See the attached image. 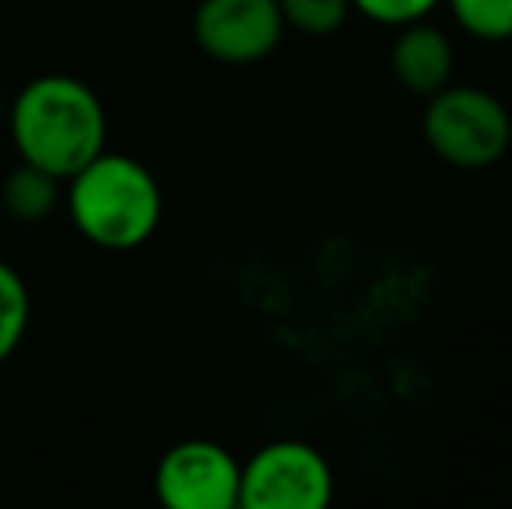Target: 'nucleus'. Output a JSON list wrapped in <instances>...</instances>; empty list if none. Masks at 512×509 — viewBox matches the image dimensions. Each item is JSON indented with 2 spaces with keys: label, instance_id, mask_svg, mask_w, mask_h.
Returning a JSON list of instances; mask_svg holds the SVG:
<instances>
[{
  "label": "nucleus",
  "instance_id": "nucleus-2",
  "mask_svg": "<svg viewBox=\"0 0 512 509\" xmlns=\"http://www.w3.org/2000/svg\"><path fill=\"white\" fill-rule=\"evenodd\" d=\"M67 213L77 234L105 252H133L161 224V185L147 164L102 150L67 178Z\"/></svg>",
  "mask_w": 512,
  "mask_h": 509
},
{
  "label": "nucleus",
  "instance_id": "nucleus-3",
  "mask_svg": "<svg viewBox=\"0 0 512 509\" xmlns=\"http://www.w3.org/2000/svg\"><path fill=\"white\" fill-rule=\"evenodd\" d=\"M425 143L432 154L453 168L478 171L495 164L512 143V119L506 105L485 88L457 84L429 95V109L422 119Z\"/></svg>",
  "mask_w": 512,
  "mask_h": 509
},
{
  "label": "nucleus",
  "instance_id": "nucleus-9",
  "mask_svg": "<svg viewBox=\"0 0 512 509\" xmlns=\"http://www.w3.org/2000/svg\"><path fill=\"white\" fill-rule=\"evenodd\" d=\"M28 318H32V297L28 286L11 265L0 258V363L14 356L28 332Z\"/></svg>",
  "mask_w": 512,
  "mask_h": 509
},
{
  "label": "nucleus",
  "instance_id": "nucleus-12",
  "mask_svg": "<svg viewBox=\"0 0 512 509\" xmlns=\"http://www.w3.org/2000/svg\"><path fill=\"white\" fill-rule=\"evenodd\" d=\"M439 0H352L363 18L377 21V25H411V21H422L425 14L436 7Z\"/></svg>",
  "mask_w": 512,
  "mask_h": 509
},
{
  "label": "nucleus",
  "instance_id": "nucleus-8",
  "mask_svg": "<svg viewBox=\"0 0 512 509\" xmlns=\"http://www.w3.org/2000/svg\"><path fill=\"white\" fill-rule=\"evenodd\" d=\"M60 196H63L60 178L35 168L28 161H18V168L4 178V189H0L4 210L18 224H39V220H46L60 206Z\"/></svg>",
  "mask_w": 512,
  "mask_h": 509
},
{
  "label": "nucleus",
  "instance_id": "nucleus-6",
  "mask_svg": "<svg viewBox=\"0 0 512 509\" xmlns=\"http://www.w3.org/2000/svg\"><path fill=\"white\" fill-rule=\"evenodd\" d=\"M279 0H203L192 18L199 49L220 63H258L283 42Z\"/></svg>",
  "mask_w": 512,
  "mask_h": 509
},
{
  "label": "nucleus",
  "instance_id": "nucleus-10",
  "mask_svg": "<svg viewBox=\"0 0 512 509\" xmlns=\"http://www.w3.org/2000/svg\"><path fill=\"white\" fill-rule=\"evenodd\" d=\"M467 35L481 42L512 39V0H446Z\"/></svg>",
  "mask_w": 512,
  "mask_h": 509
},
{
  "label": "nucleus",
  "instance_id": "nucleus-4",
  "mask_svg": "<svg viewBox=\"0 0 512 509\" xmlns=\"http://www.w3.org/2000/svg\"><path fill=\"white\" fill-rule=\"evenodd\" d=\"M331 496L335 475L310 443L276 440L241 464L244 509H324Z\"/></svg>",
  "mask_w": 512,
  "mask_h": 509
},
{
  "label": "nucleus",
  "instance_id": "nucleus-7",
  "mask_svg": "<svg viewBox=\"0 0 512 509\" xmlns=\"http://www.w3.org/2000/svg\"><path fill=\"white\" fill-rule=\"evenodd\" d=\"M391 70L398 84L411 95H436L439 88L450 84L453 74V46L439 28L411 21L401 25V35L391 49Z\"/></svg>",
  "mask_w": 512,
  "mask_h": 509
},
{
  "label": "nucleus",
  "instance_id": "nucleus-13",
  "mask_svg": "<svg viewBox=\"0 0 512 509\" xmlns=\"http://www.w3.org/2000/svg\"><path fill=\"white\" fill-rule=\"evenodd\" d=\"M0 123H4V95H0Z\"/></svg>",
  "mask_w": 512,
  "mask_h": 509
},
{
  "label": "nucleus",
  "instance_id": "nucleus-5",
  "mask_svg": "<svg viewBox=\"0 0 512 509\" xmlns=\"http://www.w3.org/2000/svg\"><path fill=\"white\" fill-rule=\"evenodd\" d=\"M157 503L168 509L241 506V464L213 440H182L157 461Z\"/></svg>",
  "mask_w": 512,
  "mask_h": 509
},
{
  "label": "nucleus",
  "instance_id": "nucleus-11",
  "mask_svg": "<svg viewBox=\"0 0 512 509\" xmlns=\"http://www.w3.org/2000/svg\"><path fill=\"white\" fill-rule=\"evenodd\" d=\"M279 11L290 28L304 35H335L352 11V0H279Z\"/></svg>",
  "mask_w": 512,
  "mask_h": 509
},
{
  "label": "nucleus",
  "instance_id": "nucleus-1",
  "mask_svg": "<svg viewBox=\"0 0 512 509\" xmlns=\"http://www.w3.org/2000/svg\"><path fill=\"white\" fill-rule=\"evenodd\" d=\"M7 126L21 161L67 182L105 150L108 119L95 88L70 74H42L14 95Z\"/></svg>",
  "mask_w": 512,
  "mask_h": 509
}]
</instances>
